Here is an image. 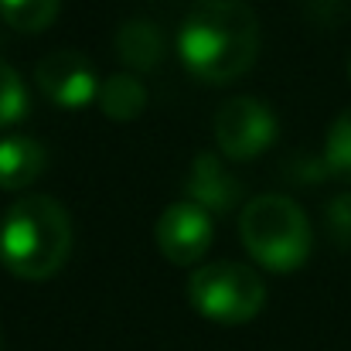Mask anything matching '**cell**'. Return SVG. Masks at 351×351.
Instances as JSON below:
<instances>
[{
    "instance_id": "obj_1",
    "label": "cell",
    "mask_w": 351,
    "mask_h": 351,
    "mask_svg": "<svg viewBox=\"0 0 351 351\" xmlns=\"http://www.w3.org/2000/svg\"><path fill=\"white\" fill-rule=\"evenodd\" d=\"M259 55V17L242 0H198L181 31V65L208 86H229L242 79Z\"/></svg>"
},
{
    "instance_id": "obj_2",
    "label": "cell",
    "mask_w": 351,
    "mask_h": 351,
    "mask_svg": "<svg viewBox=\"0 0 351 351\" xmlns=\"http://www.w3.org/2000/svg\"><path fill=\"white\" fill-rule=\"evenodd\" d=\"M72 256V219L48 195H21L0 222V266L17 280H51Z\"/></svg>"
},
{
    "instance_id": "obj_3",
    "label": "cell",
    "mask_w": 351,
    "mask_h": 351,
    "mask_svg": "<svg viewBox=\"0 0 351 351\" xmlns=\"http://www.w3.org/2000/svg\"><path fill=\"white\" fill-rule=\"evenodd\" d=\"M239 239L245 252L269 273H293L311 256L307 212L287 195H259L239 215Z\"/></svg>"
},
{
    "instance_id": "obj_4",
    "label": "cell",
    "mask_w": 351,
    "mask_h": 351,
    "mask_svg": "<svg viewBox=\"0 0 351 351\" xmlns=\"http://www.w3.org/2000/svg\"><path fill=\"white\" fill-rule=\"evenodd\" d=\"M188 304L212 324H245L266 307V283L245 263H205L188 280Z\"/></svg>"
},
{
    "instance_id": "obj_5",
    "label": "cell",
    "mask_w": 351,
    "mask_h": 351,
    "mask_svg": "<svg viewBox=\"0 0 351 351\" xmlns=\"http://www.w3.org/2000/svg\"><path fill=\"white\" fill-rule=\"evenodd\" d=\"M215 143L229 160H252L263 150L273 147L280 123L273 117V110L263 99L252 96H232L219 106L215 123H212Z\"/></svg>"
},
{
    "instance_id": "obj_6",
    "label": "cell",
    "mask_w": 351,
    "mask_h": 351,
    "mask_svg": "<svg viewBox=\"0 0 351 351\" xmlns=\"http://www.w3.org/2000/svg\"><path fill=\"white\" fill-rule=\"evenodd\" d=\"M157 249L167 263L174 266H195L208 256L212 242H215V222L212 212H205L195 202H174L160 212L157 226H154Z\"/></svg>"
},
{
    "instance_id": "obj_7",
    "label": "cell",
    "mask_w": 351,
    "mask_h": 351,
    "mask_svg": "<svg viewBox=\"0 0 351 351\" xmlns=\"http://www.w3.org/2000/svg\"><path fill=\"white\" fill-rule=\"evenodd\" d=\"M34 86L41 89V96L69 113L86 110L89 103H96L99 96V75L93 69V62L72 48L65 51H51L34 65Z\"/></svg>"
},
{
    "instance_id": "obj_8",
    "label": "cell",
    "mask_w": 351,
    "mask_h": 351,
    "mask_svg": "<svg viewBox=\"0 0 351 351\" xmlns=\"http://www.w3.org/2000/svg\"><path fill=\"white\" fill-rule=\"evenodd\" d=\"M184 195H188V202L202 205L205 212H229L242 202V181L222 164L219 154H198L191 160Z\"/></svg>"
},
{
    "instance_id": "obj_9",
    "label": "cell",
    "mask_w": 351,
    "mask_h": 351,
    "mask_svg": "<svg viewBox=\"0 0 351 351\" xmlns=\"http://www.w3.org/2000/svg\"><path fill=\"white\" fill-rule=\"evenodd\" d=\"M48 167V150L41 140L10 133L0 136V191H24L31 188Z\"/></svg>"
},
{
    "instance_id": "obj_10",
    "label": "cell",
    "mask_w": 351,
    "mask_h": 351,
    "mask_svg": "<svg viewBox=\"0 0 351 351\" xmlns=\"http://www.w3.org/2000/svg\"><path fill=\"white\" fill-rule=\"evenodd\" d=\"M117 45L119 62L130 69V72H150L160 65L164 58V34L154 21L147 17H133V21H123L113 38Z\"/></svg>"
},
{
    "instance_id": "obj_11",
    "label": "cell",
    "mask_w": 351,
    "mask_h": 351,
    "mask_svg": "<svg viewBox=\"0 0 351 351\" xmlns=\"http://www.w3.org/2000/svg\"><path fill=\"white\" fill-rule=\"evenodd\" d=\"M99 110L117 123H130L143 113L147 106V89L143 82L133 75V72H119V75H110L103 86H99V96H96Z\"/></svg>"
},
{
    "instance_id": "obj_12",
    "label": "cell",
    "mask_w": 351,
    "mask_h": 351,
    "mask_svg": "<svg viewBox=\"0 0 351 351\" xmlns=\"http://www.w3.org/2000/svg\"><path fill=\"white\" fill-rule=\"evenodd\" d=\"M62 0H0V17L21 34H41L55 24Z\"/></svg>"
},
{
    "instance_id": "obj_13",
    "label": "cell",
    "mask_w": 351,
    "mask_h": 351,
    "mask_svg": "<svg viewBox=\"0 0 351 351\" xmlns=\"http://www.w3.org/2000/svg\"><path fill=\"white\" fill-rule=\"evenodd\" d=\"M321 164L331 178L351 181V110L335 117L331 130H328V140H324V160Z\"/></svg>"
},
{
    "instance_id": "obj_14",
    "label": "cell",
    "mask_w": 351,
    "mask_h": 351,
    "mask_svg": "<svg viewBox=\"0 0 351 351\" xmlns=\"http://www.w3.org/2000/svg\"><path fill=\"white\" fill-rule=\"evenodd\" d=\"M24 113H27V89H24V79H21L7 62H0V130L21 123Z\"/></svg>"
},
{
    "instance_id": "obj_15",
    "label": "cell",
    "mask_w": 351,
    "mask_h": 351,
    "mask_svg": "<svg viewBox=\"0 0 351 351\" xmlns=\"http://www.w3.org/2000/svg\"><path fill=\"white\" fill-rule=\"evenodd\" d=\"M0 348H3V341H0Z\"/></svg>"
},
{
    "instance_id": "obj_16",
    "label": "cell",
    "mask_w": 351,
    "mask_h": 351,
    "mask_svg": "<svg viewBox=\"0 0 351 351\" xmlns=\"http://www.w3.org/2000/svg\"><path fill=\"white\" fill-rule=\"evenodd\" d=\"M348 72H351V69H348Z\"/></svg>"
}]
</instances>
